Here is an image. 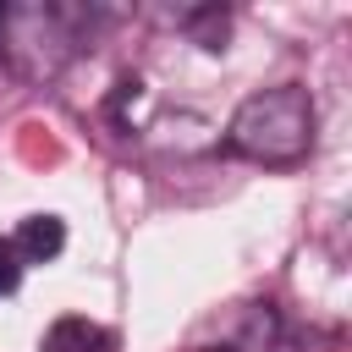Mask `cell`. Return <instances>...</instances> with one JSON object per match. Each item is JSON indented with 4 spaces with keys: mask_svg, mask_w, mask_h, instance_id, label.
Wrapping results in <instances>:
<instances>
[{
    "mask_svg": "<svg viewBox=\"0 0 352 352\" xmlns=\"http://www.w3.org/2000/svg\"><path fill=\"white\" fill-rule=\"evenodd\" d=\"M314 99L302 82H275L258 88L236 104L226 121V148L253 160V165H297L314 148Z\"/></svg>",
    "mask_w": 352,
    "mask_h": 352,
    "instance_id": "1",
    "label": "cell"
},
{
    "mask_svg": "<svg viewBox=\"0 0 352 352\" xmlns=\"http://www.w3.org/2000/svg\"><path fill=\"white\" fill-rule=\"evenodd\" d=\"M82 44V11L66 6H0V66L38 82L55 77Z\"/></svg>",
    "mask_w": 352,
    "mask_h": 352,
    "instance_id": "2",
    "label": "cell"
},
{
    "mask_svg": "<svg viewBox=\"0 0 352 352\" xmlns=\"http://www.w3.org/2000/svg\"><path fill=\"white\" fill-rule=\"evenodd\" d=\"M198 352H275V308L270 302H242L220 319L214 341H198Z\"/></svg>",
    "mask_w": 352,
    "mask_h": 352,
    "instance_id": "3",
    "label": "cell"
},
{
    "mask_svg": "<svg viewBox=\"0 0 352 352\" xmlns=\"http://www.w3.org/2000/svg\"><path fill=\"white\" fill-rule=\"evenodd\" d=\"M11 248H16L22 264H50V258L66 253V220L60 214H28L11 236Z\"/></svg>",
    "mask_w": 352,
    "mask_h": 352,
    "instance_id": "4",
    "label": "cell"
},
{
    "mask_svg": "<svg viewBox=\"0 0 352 352\" xmlns=\"http://www.w3.org/2000/svg\"><path fill=\"white\" fill-rule=\"evenodd\" d=\"M38 352H116V336H110L104 324L82 319V314H60V319L44 330Z\"/></svg>",
    "mask_w": 352,
    "mask_h": 352,
    "instance_id": "5",
    "label": "cell"
},
{
    "mask_svg": "<svg viewBox=\"0 0 352 352\" xmlns=\"http://www.w3.org/2000/svg\"><path fill=\"white\" fill-rule=\"evenodd\" d=\"M176 22H182V28H187V33H192V38H198V44L209 50V55H214V50H226V33H231V16H226L220 6H198V11H182Z\"/></svg>",
    "mask_w": 352,
    "mask_h": 352,
    "instance_id": "6",
    "label": "cell"
},
{
    "mask_svg": "<svg viewBox=\"0 0 352 352\" xmlns=\"http://www.w3.org/2000/svg\"><path fill=\"white\" fill-rule=\"evenodd\" d=\"M16 286H22V258H16L11 236H0V297H11Z\"/></svg>",
    "mask_w": 352,
    "mask_h": 352,
    "instance_id": "7",
    "label": "cell"
}]
</instances>
